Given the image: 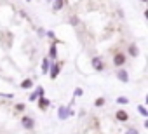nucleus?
I'll return each mask as SVG.
<instances>
[{"mask_svg": "<svg viewBox=\"0 0 148 134\" xmlns=\"http://www.w3.org/2000/svg\"><path fill=\"white\" fill-rule=\"evenodd\" d=\"M21 125H23L25 129H33L35 120H33L32 117H23V118H21Z\"/></svg>", "mask_w": 148, "mask_h": 134, "instance_id": "nucleus-1", "label": "nucleus"}, {"mask_svg": "<svg viewBox=\"0 0 148 134\" xmlns=\"http://www.w3.org/2000/svg\"><path fill=\"white\" fill-rule=\"evenodd\" d=\"M71 113H73V111H71L70 108H64V106H61V108H59V113H58V117H59L61 120H64V118H68Z\"/></svg>", "mask_w": 148, "mask_h": 134, "instance_id": "nucleus-2", "label": "nucleus"}, {"mask_svg": "<svg viewBox=\"0 0 148 134\" xmlns=\"http://www.w3.org/2000/svg\"><path fill=\"white\" fill-rule=\"evenodd\" d=\"M113 63H115V66H122V64L125 63V56H124L122 52L115 54V57H113Z\"/></svg>", "mask_w": 148, "mask_h": 134, "instance_id": "nucleus-3", "label": "nucleus"}, {"mask_svg": "<svg viewBox=\"0 0 148 134\" xmlns=\"http://www.w3.org/2000/svg\"><path fill=\"white\" fill-rule=\"evenodd\" d=\"M92 66L98 70V72H101L103 70V59L99 57V56H96V57H92Z\"/></svg>", "mask_w": 148, "mask_h": 134, "instance_id": "nucleus-4", "label": "nucleus"}, {"mask_svg": "<svg viewBox=\"0 0 148 134\" xmlns=\"http://www.w3.org/2000/svg\"><path fill=\"white\" fill-rule=\"evenodd\" d=\"M40 96H44V89H42V87H38V89H37L35 92H32V96H30L28 99H30V101H37V99H38Z\"/></svg>", "mask_w": 148, "mask_h": 134, "instance_id": "nucleus-5", "label": "nucleus"}, {"mask_svg": "<svg viewBox=\"0 0 148 134\" xmlns=\"http://www.w3.org/2000/svg\"><path fill=\"white\" fill-rule=\"evenodd\" d=\"M37 101H38V106H40L42 110H44V108H47V106L51 105V99H47V98H44V96H40Z\"/></svg>", "mask_w": 148, "mask_h": 134, "instance_id": "nucleus-6", "label": "nucleus"}, {"mask_svg": "<svg viewBox=\"0 0 148 134\" xmlns=\"http://www.w3.org/2000/svg\"><path fill=\"white\" fill-rule=\"evenodd\" d=\"M117 77H119L122 82H129V75H127V72H125V70H119Z\"/></svg>", "mask_w": 148, "mask_h": 134, "instance_id": "nucleus-7", "label": "nucleus"}, {"mask_svg": "<svg viewBox=\"0 0 148 134\" xmlns=\"http://www.w3.org/2000/svg\"><path fill=\"white\" fill-rule=\"evenodd\" d=\"M129 54H131L132 57H138V56H139V49H138L136 45H129Z\"/></svg>", "mask_w": 148, "mask_h": 134, "instance_id": "nucleus-8", "label": "nucleus"}, {"mask_svg": "<svg viewBox=\"0 0 148 134\" xmlns=\"http://www.w3.org/2000/svg\"><path fill=\"white\" fill-rule=\"evenodd\" d=\"M49 56H51V59H56V57H58V51H56V44H52V45H51V49H49Z\"/></svg>", "mask_w": 148, "mask_h": 134, "instance_id": "nucleus-9", "label": "nucleus"}, {"mask_svg": "<svg viewBox=\"0 0 148 134\" xmlns=\"http://www.w3.org/2000/svg\"><path fill=\"white\" fill-rule=\"evenodd\" d=\"M59 70H61V66H59V64H54V66H52V72H51V79H56L58 73H59Z\"/></svg>", "mask_w": 148, "mask_h": 134, "instance_id": "nucleus-10", "label": "nucleus"}, {"mask_svg": "<svg viewBox=\"0 0 148 134\" xmlns=\"http://www.w3.org/2000/svg\"><path fill=\"white\" fill-rule=\"evenodd\" d=\"M63 5H64V0H54V11H59V9H63Z\"/></svg>", "mask_w": 148, "mask_h": 134, "instance_id": "nucleus-11", "label": "nucleus"}, {"mask_svg": "<svg viewBox=\"0 0 148 134\" xmlns=\"http://www.w3.org/2000/svg\"><path fill=\"white\" fill-rule=\"evenodd\" d=\"M32 85H33V82H32L30 79H26V80H23V84H21V87H23V89H30Z\"/></svg>", "mask_w": 148, "mask_h": 134, "instance_id": "nucleus-12", "label": "nucleus"}, {"mask_svg": "<svg viewBox=\"0 0 148 134\" xmlns=\"http://www.w3.org/2000/svg\"><path fill=\"white\" fill-rule=\"evenodd\" d=\"M117 118H119V120H122V122H125V120H127V113L120 110V111L117 113Z\"/></svg>", "mask_w": 148, "mask_h": 134, "instance_id": "nucleus-13", "label": "nucleus"}, {"mask_svg": "<svg viewBox=\"0 0 148 134\" xmlns=\"http://www.w3.org/2000/svg\"><path fill=\"white\" fill-rule=\"evenodd\" d=\"M42 72H44V73H47V72H49V59H47V57H45V59H44V63H42Z\"/></svg>", "mask_w": 148, "mask_h": 134, "instance_id": "nucleus-14", "label": "nucleus"}, {"mask_svg": "<svg viewBox=\"0 0 148 134\" xmlns=\"http://www.w3.org/2000/svg\"><path fill=\"white\" fill-rule=\"evenodd\" d=\"M138 110H139V113H141L143 117H148V111H146V108H145L143 105H139V106H138Z\"/></svg>", "mask_w": 148, "mask_h": 134, "instance_id": "nucleus-15", "label": "nucleus"}, {"mask_svg": "<svg viewBox=\"0 0 148 134\" xmlns=\"http://www.w3.org/2000/svg\"><path fill=\"white\" fill-rule=\"evenodd\" d=\"M117 103H119V105H120V103L125 105V103H127V98H117Z\"/></svg>", "mask_w": 148, "mask_h": 134, "instance_id": "nucleus-16", "label": "nucleus"}, {"mask_svg": "<svg viewBox=\"0 0 148 134\" xmlns=\"http://www.w3.org/2000/svg\"><path fill=\"white\" fill-rule=\"evenodd\" d=\"M105 105V98H99L98 101H96V106H103Z\"/></svg>", "mask_w": 148, "mask_h": 134, "instance_id": "nucleus-17", "label": "nucleus"}, {"mask_svg": "<svg viewBox=\"0 0 148 134\" xmlns=\"http://www.w3.org/2000/svg\"><path fill=\"white\" fill-rule=\"evenodd\" d=\"M73 94H75V96H82V89H79V87H77L75 91H73Z\"/></svg>", "mask_w": 148, "mask_h": 134, "instance_id": "nucleus-18", "label": "nucleus"}, {"mask_svg": "<svg viewBox=\"0 0 148 134\" xmlns=\"http://www.w3.org/2000/svg\"><path fill=\"white\" fill-rule=\"evenodd\" d=\"M141 2H146V0H141Z\"/></svg>", "mask_w": 148, "mask_h": 134, "instance_id": "nucleus-19", "label": "nucleus"}, {"mask_svg": "<svg viewBox=\"0 0 148 134\" xmlns=\"http://www.w3.org/2000/svg\"><path fill=\"white\" fill-rule=\"evenodd\" d=\"M26 2H32V0H26Z\"/></svg>", "mask_w": 148, "mask_h": 134, "instance_id": "nucleus-20", "label": "nucleus"}]
</instances>
